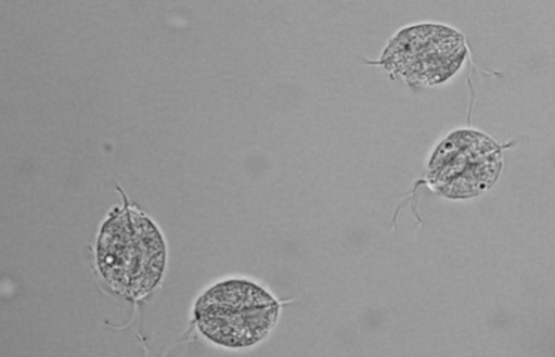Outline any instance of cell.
Returning a JSON list of instances; mask_svg holds the SVG:
<instances>
[{"instance_id":"6da1fadb","label":"cell","mask_w":555,"mask_h":357,"mask_svg":"<svg viewBox=\"0 0 555 357\" xmlns=\"http://www.w3.org/2000/svg\"><path fill=\"white\" fill-rule=\"evenodd\" d=\"M98 264L115 292L139 299L151 293L163 279L167 264L166 243L150 218L125 208L102 228Z\"/></svg>"},{"instance_id":"7a4b0ae2","label":"cell","mask_w":555,"mask_h":357,"mask_svg":"<svg viewBox=\"0 0 555 357\" xmlns=\"http://www.w3.org/2000/svg\"><path fill=\"white\" fill-rule=\"evenodd\" d=\"M201 332L229 348L263 341L278 322L280 304L267 290L248 280H228L207 290L195 305Z\"/></svg>"},{"instance_id":"3957f363","label":"cell","mask_w":555,"mask_h":357,"mask_svg":"<svg viewBox=\"0 0 555 357\" xmlns=\"http://www.w3.org/2000/svg\"><path fill=\"white\" fill-rule=\"evenodd\" d=\"M466 53L464 39L457 31L422 25L400 31L385 50L380 65L406 84L435 86L460 69Z\"/></svg>"},{"instance_id":"277c9868","label":"cell","mask_w":555,"mask_h":357,"mask_svg":"<svg viewBox=\"0 0 555 357\" xmlns=\"http://www.w3.org/2000/svg\"><path fill=\"white\" fill-rule=\"evenodd\" d=\"M501 167L500 148L490 138L475 131H459L435 152L428 179L441 195L467 199L492 187Z\"/></svg>"}]
</instances>
